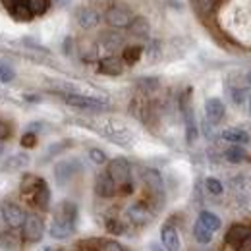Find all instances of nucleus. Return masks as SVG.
<instances>
[{
  "instance_id": "7ed1b4c3",
  "label": "nucleus",
  "mask_w": 251,
  "mask_h": 251,
  "mask_svg": "<svg viewBox=\"0 0 251 251\" xmlns=\"http://www.w3.org/2000/svg\"><path fill=\"white\" fill-rule=\"evenodd\" d=\"M99 131H100L104 137H108L110 141H114V143H118V145H122V147H127V145L133 141L131 131H129L126 126L114 124V122H106Z\"/></svg>"
},
{
  "instance_id": "ddd939ff",
  "label": "nucleus",
  "mask_w": 251,
  "mask_h": 251,
  "mask_svg": "<svg viewBox=\"0 0 251 251\" xmlns=\"http://www.w3.org/2000/svg\"><path fill=\"white\" fill-rule=\"evenodd\" d=\"M116 191V184L114 180L108 176V172H100L95 180V193L99 197H112Z\"/></svg>"
},
{
  "instance_id": "72a5a7b5",
  "label": "nucleus",
  "mask_w": 251,
  "mask_h": 251,
  "mask_svg": "<svg viewBox=\"0 0 251 251\" xmlns=\"http://www.w3.org/2000/svg\"><path fill=\"white\" fill-rule=\"evenodd\" d=\"M205 188H207V191H209L211 195H220V193L224 191L222 184H220V180H217V178H207Z\"/></svg>"
},
{
  "instance_id": "9d476101",
  "label": "nucleus",
  "mask_w": 251,
  "mask_h": 251,
  "mask_svg": "<svg viewBox=\"0 0 251 251\" xmlns=\"http://www.w3.org/2000/svg\"><path fill=\"white\" fill-rule=\"evenodd\" d=\"M224 112H226V108H224V102L220 99L211 97V99L205 100V114H207V120L211 124H219L224 118Z\"/></svg>"
},
{
  "instance_id": "20e7f679",
  "label": "nucleus",
  "mask_w": 251,
  "mask_h": 251,
  "mask_svg": "<svg viewBox=\"0 0 251 251\" xmlns=\"http://www.w3.org/2000/svg\"><path fill=\"white\" fill-rule=\"evenodd\" d=\"M24 238L25 242L29 244H37L43 240V234H45V222L39 215H27L25 222H24Z\"/></svg>"
},
{
  "instance_id": "a18cd8bd",
  "label": "nucleus",
  "mask_w": 251,
  "mask_h": 251,
  "mask_svg": "<svg viewBox=\"0 0 251 251\" xmlns=\"http://www.w3.org/2000/svg\"><path fill=\"white\" fill-rule=\"evenodd\" d=\"M6 222H4V213H2V205H0V228L4 226Z\"/></svg>"
},
{
  "instance_id": "2f4dec72",
  "label": "nucleus",
  "mask_w": 251,
  "mask_h": 251,
  "mask_svg": "<svg viewBox=\"0 0 251 251\" xmlns=\"http://www.w3.org/2000/svg\"><path fill=\"white\" fill-rule=\"evenodd\" d=\"M224 157H226V160L238 164V162H242V160L246 158V149H242L240 145H234V147H230V149L224 153Z\"/></svg>"
},
{
  "instance_id": "4c0bfd02",
  "label": "nucleus",
  "mask_w": 251,
  "mask_h": 251,
  "mask_svg": "<svg viewBox=\"0 0 251 251\" xmlns=\"http://www.w3.org/2000/svg\"><path fill=\"white\" fill-rule=\"evenodd\" d=\"M10 135H12V129H10V126L6 124V122H2V120H0V141L8 139Z\"/></svg>"
},
{
  "instance_id": "2eb2a0df",
  "label": "nucleus",
  "mask_w": 251,
  "mask_h": 251,
  "mask_svg": "<svg viewBox=\"0 0 251 251\" xmlns=\"http://www.w3.org/2000/svg\"><path fill=\"white\" fill-rule=\"evenodd\" d=\"M33 205L39 207V209H47L49 203H50V189L47 186V182L43 178H39V184L37 188L33 189Z\"/></svg>"
},
{
  "instance_id": "cd10ccee",
  "label": "nucleus",
  "mask_w": 251,
  "mask_h": 251,
  "mask_svg": "<svg viewBox=\"0 0 251 251\" xmlns=\"http://www.w3.org/2000/svg\"><path fill=\"white\" fill-rule=\"evenodd\" d=\"M141 54H143V49L141 47H127V49H124V52H122V62L131 66V64H135L141 58Z\"/></svg>"
},
{
  "instance_id": "de8ad7c7",
  "label": "nucleus",
  "mask_w": 251,
  "mask_h": 251,
  "mask_svg": "<svg viewBox=\"0 0 251 251\" xmlns=\"http://www.w3.org/2000/svg\"><path fill=\"white\" fill-rule=\"evenodd\" d=\"M248 81H250V85H251V74L248 75Z\"/></svg>"
},
{
  "instance_id": "4be33fe9",
  "label": "nucleus",
  "mask_w": 251,
  "mask_h": 251,
  "mask_svg": "<svg viewBox=\"0 0 251 251\" xmlns=\"http://www.w3.org/2000/svg\"><path fill=\"white\" fill-rule=\"evenodd\" d=\"M100 45H102V49L112 52V50H116L124 45V37L116 31H104L100 35Z\"/></svg>"
},
{
  "instance_id": "f03ea898",
  "label": "nucleus",
  "mask_w": 251,
  "mask_h": 251,
  "mask_svg": "<svg viewBox=\"0 0 251 251\" xmlns=\"http://www.w3.org/2000/svg\"><path fill=\"white\" fill-rule=\"evenodd\" d=\"M64 100H66V104L75 106V108H81V110H106L108 108V104H106L104 99L85 97V95H77V93L64 95Z\"/></svg>"
},
{
  "instance_id": "0eeeda50",
  "label": "nucleus",
  "mask_w": 251,
  "mask_h": 251,
  "mask_svg": "<svg viewBox=\"0 0 251 251\" xmlns=\"http://www.w3.org/2000/svg\"><path fill=\"white\" fill-rule=\"evenodd\" d=\"M2 213H4V222L12 228V230H18V228H22L24 226V222H25V211L20 207V205H16V203H4L2 205Z\"/></svg>"
},
{
  "instance_id": "4468645a",
  "label": "nucleus",
  "mask_w": 251,
  "mask_h": 251,
  "mask_svg": "<svg viewBox=\"0 0 251 251\" xmlns=\"http://www.w3.org/2000/svg\"><path fill=\"white\" fill-rule=\"evenodd\" d=\"M75 230V222H70V220H62V219H54L52 224H50V236L54 240H66L74 234Z\"/></svg>"
},
{
  "instance_id": "a19ab883",
  "label": "nucleus",
  "mask_w": 251,
  "mask_h": 251,
  "mask_svg": "<svg viewBox=\"0 0 251 251\" xmlns=\"http://www.w3.org/2000/svg\"><path fill=\"white\" fill-rule=\"evenodd\" d=\"M147 54L151 56V60H153V58H157V56H158V43H157V41H155V43H153V45H151V47L147 49Z\"/></svg>"
},
{
  "instance_id": "3c124183",
  "label": "nucleus",
  "mask_w": 251,
  "mask_h": 251,
  "mask_svg": "<svg viewBox=\"0 0 251 251\" xmlns=\"http://www.w3.org/2000/svg\"><path fill=\"white\" fill-rule=\"evenodd\" d=\"M87 251H93V250H87Z\"/></svg>"
},
{
  "instance_id": "8fccbe9b",
  "label": "nucleus",
  "mask_w": 251,
  "mask_h": 251,
  "mask_svg": "<svg viewBox=\"0 0 251 251\" xmlns=\"http://www.w3.org/2000/svg\"><path fill=\"white\" fill-rule=\"evenodd\" d=\"M250 110H251V97H250Z\"/></svg>"
},
{
  "instance_id": "f704fd0d",
  "label": "nucleus",
  "mask_w": 251,
  "mask_h": 251,
  "mask_svg": "<svg viewBox=\"0 0 251 251\" xmlns=\"http://www.w3.org/2000/svg\"><path fill=\"white\" fill-rule=\"evenodd\" d=\"M37 145V135L31 133V131H25L24 135H22V147H25V149H33Z\"/></svg>"
},
{
  "instance_id": "7c9ffc66",
  "label": "nucleus",
  "mask_w": 251,
  "mask_h": 251,
  "mask_svg": "<svg viewBox=\"0 0 251 251\" xmlns=\"http://www.w3.org/2000/svg\"><path fill=\"white\" fill-rule=\"evenodd\" d=\"M37 184H39V178H37V176H33V174H25V176H24V180H22V184H20V189H22V193H24V195H31L33 189L37 188Z\"/></svg>"
},
{
  "instance_id": "bb28decb",
  "label": "nucleus",
  "mask_w": 251,
  "mask_h": 251,
  "mask_svg": "<svg viewBox=\"0 0 251 251\" xmlns=\"http://www.w3.org/2000/svg\"><path fill=\"white\" fill-rule=\"evenodd\" d=\"M217 6V0H193V8L201 18H207Z\"/></svg>"
},
{
  "instance_id": "f8f14e48",
  "label": "nucleus",
  "mask_w": 251,
  "mask_h": 251,
  "mask_svg": "<svg viewBox=\"0 0 251 251\" xmlns=\"http://www.w3.org/2000/svg\"><path fill=\"white\" fill-rule=\"evenodd\" d=\"M143 182H145L147 189H149L155 197H162V195H164V182H162V176L158 174L157 170H153V168L145 170Z\"/></svg>"
},
{
  "instance_id": "a211bd4d",
  "label": "nucleus",
  "mask_w": 251,
  "mask_h": 251,
  "mask_svg": "<svg viewBox=\"0 0 251 251\" xmlns=\"http://www.w3.org/2000/svg\"><path fill=\"white\" fill-rule=\"evenodd\" d=\"M127 217H129V220H131L133 224L143 226V224H147V222L151 220V211H149L143 203H135V205H131V207L127 209Z\"/></svg>"
},
{
  "instance_id": "dca6fc26",
  "label": "nucleus",
  "mask_w": 251,
  "mask_h": 251,
  "mask_svg": "<svg viewBox=\"0 0 251 251\" xmlns=\"http://www.w3.org/2000/svg\"><path fill=\"white\" fill-rule=\"evenodd\" d=\"M250 228L248 226H242V224H234L230 230H228V234H226V244L228 246H232V248H240L242 246V242L250 236Z\"/></svg>"
},
{
  "instance_id": "9b49d317",
  "label": "nucleus",
  "mask_w": 251,
  "mask_h": 251,
  "mask_svg": "<svg viewBox=\"0 0 251 251\" xmlns=\"http://www.w3.org/2000/svg\"><path fill=\"white\" fill-rule=\"evenodd\" d=\"M160 242L166 251H180V236L172 224H164L160 230Z\"/></svg>"
},
{
  "instance_id": "6ab92c4d",
  "label": "nucleus",
  "mask_w": 251,
  "mask_h": 251,
  "mask_svg": "<svg viewBox=\"0 0 251 251\" xmlns=\"http://www.w3.org/2000/svg\"><path fill=\"white\" fill-rule=\"evenodd\" d=\"M22 248V238L16 234V230H4L0 234V250L2 251H18Z\"/></svg>"
},
{
  "instance_id": "5701e85b",
  "label": "nucleus",
  "mask_w": 251,
  "mask_h": 251,
  "mask_svg": "<svg viewBox=\"0 0 251 251\" xmlns=\"http://www.w3.org/2000/svg\"><path fill=\"white\" fill-rule=\"evenodd\" d=\"M54 219H62V220H70V222H75V219H77V207H75V203H72V201H64V203H60V205H58V209H56Z\"/></svg>"
},
{
  "instance_id": "49530a36",
  "label": "nucleus",
  "mask_w": 251,
  "mask_h": 251,
  "mask_svg": "<svg viewBox=\"0 0 251 251\" xmlns=\"http://www.w3.org/2000/svg\"><path fill=\"white\" fill-rule=\"evenodd\" d=\"M151 251H164V250H160L158 246H153V248H151Z\"/></svg>"
},
{
  "instance_id": "39448f33",
  "label": "nucleus",
  "mask_w": 251,
  "mask_h": 251,
  "mask_svg": "<svg viewBox=\"0 0 251 251\" xmlns=\"http://www.w3.org/2000/svg\"><path fill=\"white\" fill-rule=\"evenodd\" d=\"M108 176L114 180V184H127L129 182V174H131V168H129V162L124 157H116L110 160L108 164Z\"/></svg>"
},
{
  "instance_id": "393cba45",
  "label": "nucleus",
  "mask_w": 251,
  "mask_h": 251,
  "mask_svg": "<svg viewBox=\"0 0 251 251\" xmlns=\"http://www.w3.org/2000/svg\"><path fill=\"white\" fill-rule=\"evenodd\" d=\"M199 222H201L207 230H211V232H217V230H220V226H222V220H220L215 213H211V211H203V213L199 215Z\"/></svg>"
},
{
  "instance_id": "aec40b11",
  "label": "nucleus",
  "mask_w": 251,
  "mask_h": 251,
  "mask_svg": "<svg viewBox=\"0 0 251 251\" xmlns=\"http://www.w3.org/2000/svg\"><path fill=\"white\" fill-rule=\"evenodd\" d=\"M222 139L228 141V143H234V145H246L250 143V133L242 127H228L222 131Z\"/></svg>"
},
{
  "instance_id": "c9c22d12",
  "label": "nucleus",
  "mask_w": 251,
  "mask_h": 251,
  "mask_svg": "<svg viewBox=\"0 0 251 251\" xmlns=\"http://www.w3.org/2000/svg\"><path fill=\"white\" fill-rule=\"evenodd\" d=\"M89 158L93 160L95 164H104L106 162V155L100 149H89Z\"/></svg>"
},
{
  "instance_id": "1a4fd4ad",
  "label": "nucleus",
  "mask_w": 251,
  "mask_h": 251,
  "mask_svg": "<svg viewBox=\"0 0 251 251\" xmlns=\"http://www.w3.org/2000/svg\"><path fill=\"white\" fill-rule=\"evenodd\" d=\"M75 22H77V25H79L81 29H93V27L99 25L100 16H99V12H97L95 8L83 6V8H79V10L75 12Z\"/></svg>"
},
{
  "instance_id": "79ce46f5",
  "label": "nucleus",
  "mask_w": 251,
  "mask_h": 251,
  "mask_svg": "<svg viewBox=\"0 0 251 251\" xmlns=\"http://www.w3.org/2000/svg\"><path fill=\"white\" fill-rule=\"evenodd\" d=\"M238 250L240 251H251V234L244 240V242H242V246H240Z\"/></svg>"
},
{
  "instance_id": "f257e3e1",
  "label": "nucleus",
  "mask_w": 251,
  "mask_h": 251,
  "mask_svg": "<svg viewBox=\"0 0 251 251\" xmlns=\"http://www.w3.org/2000/svg\"><path fill=\"white\" fill-rule=\"evenodd\" d=\"M104 20L110 27L114 29H122V27H127L133 20V12L127 4H122V2H116L112 4L106 12H104Z\"/></svg>"
},
{
  "instance_id": "c03bdc74",
  "label": "nucleus",
  "mask_w": 251,
  "mask_h": 251,
  "mask_svg": "<svg viewBox=\"0 0 251 251\" xmlns=\"http://www.w3.org/2000/svg\"><path fill=\"white\" fill-rule=\"evenodd\" d=\"M64 50H66V54H70V50H72V39L70 37L64 41Z\"/></svg>"
},
{
  "instance_id": "6e6552de",
  "label": "nucleus",
  "mask_w": 251,
  "mask_h": 251,
  "mask_svg": "<svg viewBox=\"0 0 251 251\" xmlns=\"http://www.w3.org/2000/svg\"><path fill=\"white\" fill-rule=\"evenodd\" d=\"M79 162L77 160H60L54 164V176H56V182L64 186L68 180H72L75 176V172H79Z\"/></svg>"
},
{
  "instance_id": "ea45409f",
  "label": "nucleus",
  "mask_w": 251,
  "mask_h": 251,
  "mask_svg": "<svg viewBox=\"0 0 251 251\" xmlns=\"http://www.w3.org/2000/svg\"><path fill=\"white\" fill-rule=\"evenodd\" d=\"M104 251H124V250H122V246L118 242H106L104 244Z\"/></svg>"
},
{
  "instance_id": "c756f323",
  "label": "nucleus",
  "mask_w": 251,
  "mask_h": 251,
  "mask_svg": "<svg viewBox=\"0 0 251 251\" xmlns=\"http://www.w3.org/2000/svg\"><path fill=\"white\" fill-rule=\"evenodd\" d=\"M16 77V70L12 64H8L6 60H0V81L2 83H10Z\"/></svg>"
},
{
  "instance_id": "a878e982",
  "label": "nucleus",
  "mask_w": 251,
  "mask_h": 251,
  "mask_svg": "<svg viewBox=\"0 0 251 251\" xmlns=\"http://www.w3.org/2000/svg\"><path fill=\"white\" fill-rule=\"evenodd\" d=\"M193 238H195L199 244L207 246V244H211V240H213V232H211V230H207V228L197 220V222H195V226H193Z\"/></svg>"
},
{
  "instance_id": "e433bc0d",
  "label": "nucleus",
  "mask_w": 251,
  "mask_h": 251,
  "mask_svg": "<svg viewBox=\"0 0 251 251\" xmlns=\"http://www.w3.org/2000/svg\"><path fill=\"white\" fill-rule=\"evenodd\" d=\"M158 85V79H155V77H147V79H139V87H143V89H157Z\"/></svg>"
},
{
  "instance_id": "473e14b6",
  "label": "nucleus",
  "mask_w": 251,
  "mask_h": 251,
  "mask_svg": "<svg viewBox=\"0 0 251 251\" xmlns=\"http://www.w3.org/2000/svg\"><path fill=\"white\" fill-rule=\"evenodd\" d=\"M79 54H81L83 60H93L95 56H97V49H95L91 43H81V47H79Z\"/></svg>"
},
{
  "instance_id": "58836bf2",
  "label": "nucleus",
  "mask_w": 251,
  "mask_h": 251,
  "mask_svg": "<svg viewBox=\"0 0 251 251\" xmlns=\"http://www.w3.org/2000/svg\"><path fill=\"white\" fill-rule=\"evenodd\" d=\"M68 145H72V141H62V143L52 145V147L49 149V155H58L60 151H64V147H68Z\"/></svg>"
},
{
  "instance_id": "f3484780",
  "label": "nucleus",
  "mask_w": 251,
  "mask_h": 251,
  "mask_svg": "<svg viewBox=\"0 0 251 251\" xmlns=\"http://www.w3.org/2000/svg\"><path fill=\"white\" fill-rule=\"evenodd\" d=\"M99 72L104 75H120L124 72V62H122V58L106 56L99 62Z\"/></svg>"
},
{
  "instance_id": "37998d69",
  "label": "nucleus",
  "mask_w": 251,
  "mask_h": 251,
  "mask_svg": "<svg viewBox=\"0 0 251 251\" xmlns=\"http://www.w3.org/2000/svg\"><path fill=\"white\" fill-rule=\"evenodd\" d=\"M118 226H120V224H118V222H114V220H112V222H108V230H110V232L120 234V232H122V228H118Z\"/></svg>"
},
{
  "instance_id": "09e8293b",
  "label": "nucleus",
  "mask_w": 251,
  "mask_h": 251,
  "mask_svg": "<svg viewBox=\"0 0 251 251\" xmlns=\"http://www.w3.org/2000/svg\"><path fill=\"white\" fill-rule=\"evenodd\" d=\"M45 251H54V250H50V248H47V250H45Z\"/></svg>"
},
{
  "instance_id": "b1692460",
  "label": "nucleus",
  "mask_w": 251,
  "mask_h": 251,
  "mask_svg": "<svg viewBox=\"0 0 251 251\" xmlns=\"http://www.w3.org/2000/svg\"><path fill=\"white\" fill-rule=\"evenodd\" d=\"M27 164H29V157L24 155V153H20V155H14V157L8 158V160L4 162V166H2V170L16 172V170H22V168L27 166Z\"/></svg>"
},
{
  "instance_id": "c85d7f7f",
  "label": "nucleus",
  "mask_w": 251,
  "mask_h": 251,
  "mask_svg": "<svg viewBox=\"0 0 251 251\" xmlns=\"http://www.w3.org/2000/svg\"><path fill=\"white\" fill-rule=\"evenodd\" d=\"M50 6V0H27V8L31 12V16H43Z\"/></svg>"
},
{
  "instance_id": "423d86ee",
  "label": "nucleus",
  "mask_w": 251,
  "mask_h": 251,
  "mask_svg": "<svg viewBox=\"0 0 251 251\" xmlns=\"http://www.w3.org/2000/svg\"><path fill=\"white\" fill-rule=\"evenodd\" d=\"M0 2H2V6L8 10V14L14 20L24 22V24H27V22L33 20L31 12L27 8V0H0Z\"/></svg>"
},
{
  "instance_id": "412c9836",
  "label": "nucleus",
  "mask_w": 251,
  "mask_h": 251,
  "mask_svg": "<svg viewBox=\"0 0 251 251\" xmlns=\"http://www.w3.org/2000/svg\"><path fill=\"white\" fill-rule=\"evenodd\" d=\"M127 29H129V33H131L133 37L145 39V37H149V33H151V24H149V20H147V18L137 16V18H133V20H131V24L127 25Z\"/></svg>"
}]
</instances>
